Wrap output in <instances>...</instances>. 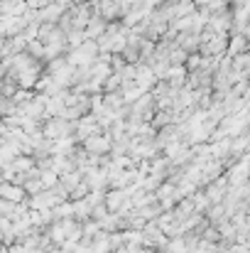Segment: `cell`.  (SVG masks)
<instances>
[{
  "instance_id": "6da1fadb",
  "label": "cell",
  "mask_w": 250,
  "mask_h": 253,
  "mask_svg": "<svg viewBox=\"0 0 250 253\" xmlns=\"http://www.w3.org/2000/svg\"><path fill=\"white\" fill-rule=\"evenodd\" d=\"M0 197L2 199H7V202H22L25 199V189H20V187H12V184H0Z\"/></svg>"
},
{
  "instance_id": "7a4b0ae2",
  "label": "cell",
  "mask_w": 250,
  "mask_h": 253,
  "mask_svg": "<svg viewBox=\"0 0 250 253\" xmlns=\"http://www.w3.org/2000/svg\"><path fill=\"white\" fill-rule=\"evenodd\" d=\"M0 177H2V174H0Z\"/></svg>"
}]
</instances>
